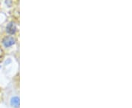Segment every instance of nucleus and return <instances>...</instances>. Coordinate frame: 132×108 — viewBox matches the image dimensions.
<instances>
[{
	"label": "nucleus",
	"instance_id": "nucleus-1",
	"mask_svg": "<svg viewBox=\"0 0 132 108\" xmlns=\"http://www.w3.org/2000/svg\"><path fill=\"white\" fill-rule=\"evenodd\" d=\"M2 43H3L5 47H11L12 45H13L15 43V40L13 37H6L3 39Z\"/></svg>",
	"mask_w": 132,
	"mask_h": 108
},
{
	"label": "nucleus",
	"instance_id": "nucleus-2",
	"mask_svg": "<svg viewBox=\"0 0 132 108\" xmlns=\"http://www.w3.org/2000/svg\"><path fill=\"white\" fill-rule=\"evenodd\" d=\"M6 30H7V32L10 34H14L17 31L16 25L13 22H10L7 24V26L6 27Z\"/></svg>",
	"mask_w": 132,
	"mask_h": 108
},
{
	"label": "nucleus",
	"instance_id": "nucleus-3",
	"mask_svg": "<svg viewBox=\"0 0 132 108\" xmlns=\"http://www.w3.org/2000/svg\"><path fill=\"white\" fill-rule=\"evenodd\" d=\"M10 104L15 108L19 107V98L18 96H13L10 100Z\"/></svg>",
	"mask_w": 132,
	"mask_h": 108
}]
</instances>
